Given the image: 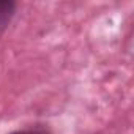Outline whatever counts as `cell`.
<instances>
[{"mask_svg": "<svg viewBox=\"0 0 134 134\" xmlns=\"http://www.w3.org/2000/svg\"><path fill=\"white\" fill-rule=\"evenodd\" d=\"M13 134H44V132H35V131H18V132H13Z\"/></svg>", "mask_w": 134, "mask_h": 134, "instance_id": "7a4b0ae2", "label": "cell"}, {"mask_svg": "<svg viewBox=\"0 0 134 134\" xmlns=\"http://www.w3.org/2000/svg\"><path fill=\"white\" fill-rule=\"evenodd\" d=\"M14 11H16V3L14 2L0 0V36L3 35V32L10 25V22L14 16Z\"/></svg>", "mask_w": 134, "mask_h": 134, "instance_id": "6da1fadb", "label": "cell"}]
</instances>
